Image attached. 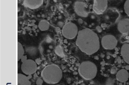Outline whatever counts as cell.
Instances as JSON below:
<instances>
[{
    "mask_svg": "<svg viewBox=\"0 0 129 85\" xmlns=\"http://www.w3.org/2000/svg\"><path fill=\"white\" fill-rule=\"evenodd\" d=\"M76 43L81 51L88 55L96 52L100 47L97 35L92 30L87 28L79 32Z\"/></svg>",
    "mask_w": 129,
    "mask_h": 85,
    "instance_id": "1",
    "label": "cell"
},
{
    "mask_svg": "<svg viewBox=\"0 0 129 85\" xmlns=\"http://www.w3.org/2000/svg\"><path fill=\"white\" fill-rule=\"evenodd\" d=\"M41 76L44 80L50 84L58 83L61 79L62 72L60 68L55 64L48 65L43 70Z\"/></svg>",
    "mask_w": 129,
    "mask_h": 85,
    "instance_id": "2",
    "label": "cell"
},
{
    "mask_svg": "<svg viewBox=\"0 0 129 85\" xmlns=\"http://www.w3.org/2000/svg\"><path fill=\"white\" fill-rule=\"evenodd\" d=\"M80 76L86 80L94 78L97 72V68L95 65L89 61H84L80 64L78 69Z\"/></svg>",
    "mask_w": 129,
    "mask_h": 85,
    "instance_id": "3",
    "label": "cell"
},
{
    "mask_svg": "<svg viewBox=\"0 0 129 85\" xmlns=\"http://www.w3.org/2000/svg\"><path fill=\"white\" fill-rule=\"evenodd\" d=\"M78 28L74 24L70 22L66 24L63 26L62 30L63 36L70 39L74 38L77 34Z\"/></svg>",
    "mask_w": 129,
    "mask_h": 85,
    "instance_id": "4",
    "label": "cell"
},
{
    "mask_svg": "<svg viewBox=\"0 0 129 85\" xmlns=\"http://www.w3.org/2000/svg\"><path fill=\"white\" fill-rule=\"evenodd\" d=\"M117 41L116 38L111 35H107L103 37L101 44L103 47L107 50H112L116 46Z\"/></svg>",
    "mask_w": 129,
    "mask_h": 85,
    "instance_id": "5",
    "label": "cell"
},
{
    "mask_svg": "<svg viewBox=\"0 0 129 85\" xmlns=\"http://www.w3.org/2000/svg\"><path fill=\"white\" fill-rule=\"evenodd\" d=\"M21 69L24 74L28 75H31L34 73L36 70L37 64L32 60H27L22 64Z\"/></svg>",
    "mask_w": 129,
    "mask_h": 85,
    "instance_id": "6",
    "label": "cell"
},
{
    "mask_svg": "<svg viewBox=\"0 0 129 85\" xmlns=\"http://www.w3.org/2000/svg\"><path fill=\"white\" fill-rule=\"evenodd\" d=\"M107 6V0H94L93 9L96 13L100 14L105 10Z\"/></svg>",
    "mask_w": 129,
    "mask_h": 85,
    "instance_id": "7",
    "label": "cell"
},
{
    "mask_svg": "<svg viewBox=\"0 0 129 85\" xmlns=\"http://www.w3.org/2000/svg\"><path fill=\"white\" fill-rule=\"evenodd\" d=\"M85 4L81 1L76 2L74 4L75 10L79 16L84 17L87 16L88 13L85 8Z\"/></svg>",
    "mask_w": 129,
    "mask_h": 85,
    "instance_id": "8",
    "label": "cell"
},
{
    "mask_svg": "<svg viewBox=\"0 0 129 85\" xmlns=\"http://www.w3.org/2000/svg\"><path fill=\"white\" fill-rule=\"evenodd\" d=\"M117 28L121 33L125 34L129 32V19L126 18L121 20L117 25Z\"/></svg>",
    "mask_w": 129,
    "mask_h": 85,
    "instance_id": "9",
    "label": "cell"
},
{
    "mask_svg": "<svg viewBox=\"0 0 129 85\" xmlns=\"http://www.w3.org/2000/svg\"><path fill=\"white\" fill-rule=\"evenodd\" d=\"M117 80L121 82L127 81L129 78V73L125 69H121L117 73L116 75Z\"/></svg>",
    "mask_w": 129,
    "mask_h": 85,
    "instance_id": "10",
    "label": "cell"
},
{
    "mask_svg": "<svg viewBox=\"0 0 129 85\" xmlns=\"http://www.w3.org/2000/svg\"><path fill=\"white\" fill-rule=\"evenodd\" d=\"M43 0H25L24 5L31 9L38 8L43 4Z\"/></svg>",
    "mask_w": 129,
    "mask_h": 85,
    "instance_id": "11",
    "label": "cell"
},
{
    "mask_svg": "<svg viewBox=\"0 0 129 85\" xmlns=\"http://www.w3.org/2000/svg\"><path fill=\"white\" fill-rule=\"evenodd\" d=\"M121 52L124 61L129 64V44H123L121 47Z\"/></svg>",
    "mask_w": 129,
    "mask_h": 85,
    "instance_id": "12",
    "label": "cell"
},
{
    "mask_svg": "<svg viewBox=\"0 0 129 85\" xmlns=\"http://www.w3.org/2000/svg\"><path fill=\"white\" fill-rule=\"evenodd\" d=\"M18 85H31V84L26 76L21 74H18Z\"/></svg>",
    "mask_w": 129,
    "mask_h": 85,
    "instance_id": "13",
    "label": "cell"
},
{
    "mask_svg": "<svg viewBox=\"0 0 129 85\" xmlns=\"http://www.w3.org/2000/svg\"><path fill=\"white\" fill-rule=\"evenodd\" d=\"M24 51L22 44L19 42H18V61H19L23 56Z\"/></svg>",
    "mask_w": 129,
    "mask_h": 85,
    "instance_id": "14",
    "label": "cell"
},
{
    "mask_svg": "<svg viewBox=\"0 0 129 85\" xmlns=\"http://www.w3.org/2000/svg\"><path fill=\"white\" fill-rule=\"evenodd\" d=\"M124 8L125 12L129 16V0H126L125 2Z\"/></svg>",
    "mask_w": 129,
    "mask_h": 85,
    "instance_id": "15",
    "label": "cell"
},
{
    "mask_svg": "<svg viewBox=\"0 0 129 85\" xmlns=\"http://www.w3.org/2000/svg\"><path fill=\"white\" fill-rule=\"evenodd\" d=\"M55 52L56 54L60 56H62L63 55L62 50L59 46H57L55 48Z\"/></svg>",
    "mask_w": 129,
    "mask_h": 85,
    "instance_id": "16",
    "label": "cell"
},
{
    "mask_svg": "<svg viewBox=\"0 0 129 85\" xmlns=\"http://www.w3.org/2000/svg\"><path fill=\"white\" fill-rule=\"evenodd\" d=\"M43 82V80L40 78H38L36 81V84L37 85H42Z\"/></svg>",
    "mask_w": 129,
    "mask_h": 85,
    "instance_id": "17",
    "label": "cell"
},
{
    "mask_svg": "<svg viewBox=\"0 0 129 85\" xmlns=\"http://www.w3.org/2000/svg\"><path fill=\"white\" fill-rule=\"evenodd\" d=\"M20 59L22 63H23L27 60V56H23Z\"/></svg>",
    "mask_w": 129,
    "mask_h": 85,
    "instance_id": "18",
    "label": "cell"
},
{
    "mask_svg": "<svg viewBox=\"0 0 129 85\" xmlns=\"http://www.w3.org/2000/svg\"><path fill=\"white\" fill-rule=\"evenodd\" d=\"M112 80L110 79H109L107 80V85H111L112 84Z\"/></svg>",
    "mask_w": 129,
    "mask_h": 85,
    "instance_id": "19",
    "label": "cell"
},
{
    "mask_svg": "<svg viewBox=\"0 0 129 85\" xmlns=\"http://www.w3.org/2000/svg\"><path fill=\"white\" fill-rule=\"evenodd\" d=\"M36 63L38 64H40L41 62V60L39 58H37L35 60V62Z\"/></svg>",
    "mask_w": 129,
    "mask_h": 85,
    "instance_id": "20",
    "label": "cell"
},
{
    "mask_svg": "<svg viewBox=\"0 0 129 85\" xmlns=\"http://www.w3.org/2000/svg\"><path fill=\"white\" fill-rule=\"evenodd\" d=\"M111 73L112 74H114L116 72V70L114 69H112L111 71Z\"/></svg>",
    "mask_w": 129,
    "mask_h": 85,
    "instance_id": "21",
    "label": "cell"
},
{
    "mask_svg": "<svg viewBox=\"0 0 129 85\" xmlns=\"http://www.w3.org/2000/svg\"><path fill=\"white\" fill-rule=\"evenodd\" d=\"M26 76L28 80L31 79L32 77V76L31 74L28 75L27 76Z\"/></svg>",
    "mask_w": 129,
    "mask_h": 85,
    "instance_id": "22",
    "label": "cell"
},
{
    "mask_svg": "<svg viewBox=\"0 0 129 85\" xmlns=\"http://www.w3.org/2000/svg\"><path fill=\"white\" fill-rule=\"evenodd\" d=\"M125 69L126 70H129V65H127L125 66Z\"/></svg>",
    "mask_w": 129,
    "mask_h": 85,
    "instance_id": "23",
    "label": "cell"
},
{
    "mask_svg": "<svg viewBox=\"0 0 129 85\" xmlns=\"http://www.w3.org/2000/svg\"><path fill=\"white\" fill-rule=\"evenodd\" d=\"M117 61L118 63H121V61L120 58H118L117 59Z\"/></svg>",
    "mask_w": 129,
    "mask_h": 85,
    "instance_id": "24",
    "label": "cell"
},
{
    "mask_svg": "<svg viewBox=\"0 0 129 85\" xmlns=\"http://www.w3.org/2000/svg\"><path fill=\"white\" fill-rule=\"evenodd\" d=\"M55 85H61L60 84H56Z\"/></svg>",
    "mask_w": 129,
    "mask_h": 85,
    "instance_id": "25",
    "label": "cell"
},
{
    "mask_svg": "<svg viewBox=\"0 0 129 85\" xmlns=\"http://www.w3.org/2000/svg\"></svg>",
    "mask_w": 129,
    "mask_h": 85,
    "instance_id": "26",
    "label": "cell"
}]
</instances>
